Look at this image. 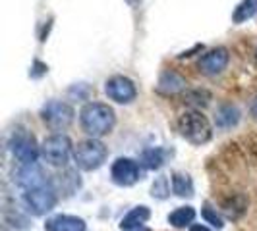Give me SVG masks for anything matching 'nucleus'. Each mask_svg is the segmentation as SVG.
<instances>
[{"label":"nucleus","instance_id":"obj_1","mask_svg":"<svg viewBox=\"0 0 257 231\" xmlns=\"http://www.w3.org/2000/svg\"><path fill=\"white\" fill-rule=\"evenodd\" d=\"M79 126L91 139H101L108 135L116 126L112 106L104 102H87L79 110Z\"/></svg>","mask_w":257,"mask_h":231},{"label":"nucleus","instance_id":"obj_2","mask_svg":"<svg viewBox=\"0 0 257 231\" xmlns=\"http://www.w3.org/2000/svg\"><path fill=\"white\" fill-rule=\"evenodd\" d=\"M178 131L180 135L192 144H205L213 137V128L199 110H186L178 118Z\"/></svg>","mask_w":257,"mask_h":231},{"label":"nucleus","instance_id":"obj_3","mask_svg":"<svg viewBox=\"0 0 257 231\" xmlns=\"http://www.w3.org/2000/svg\"><path fill=\"white\" fill-rule=\"evenodd\" d=\"M108 158V148L99 139H85L74 146V162L83 172H95L103 166Z\"/></svg>","mask_w":257,"mask_h":231},{"label":"nucleus","instance_id":"obj_4","mask_svg":"<svg viewBox=\"0 0 257 231\" xmlns=\"http://www.w3.org/2000/svg\"><path fill=\"white\" fill-rule=\"evenodd\" d=\"M41 156L49 166L62 168L74 156V144L64 133H52L41 142Z\"/></svg>","mask_w":257,"mask_h":231},{"label":"nucleus","instance_id":"obj_5","mask_svg":"<svg viewBox=\"0 0 257 231\" xmlns=\"http://www.w3.org/2000/svg\"><path fill=\"white\" fill-rule=\"evenodd\" d=\"M74 118H76V110L72 108V104L64 102V100H49L41 108L43 124L54 131H62V129L70 128Z\"/></svg>","mask_w":257,"mask_h":231},{"label":"nucleus","instance_id":"obj_6","mask_svg":"<svg viewBox=\"0 0 257 231\" xmlns=\"http://www.w3.org/2000/svg\"><path fill=\"white\" fill-rule=\"evenodd\" d=\"M24 202L33 216H47L58 202V191L52 187V183H49L45 187L24 192Z\"/></svg>","mask_w":257,"mask_h":231},{"label":"nucleus","instance_id":"obj_7","mask_svg":"<svg viewBox=\"0 0 257 231\" xmlns=\"http://www.w3.org/2000/svg\"><path fill=\"white\" fill-rule=\"evenodd\" d=\"M104 94L118 104H132L138 98V87L130 77L112 76L104 81Z\"/></svg>","mask_w":257,"mask_h":231},{"label":"nucleus","instance_id":"obj_8","mask_svg":"<svg viewBox=\"0 0 257 231\" xmlns=\"http://www.w3.org/2000/svg\"><path fill=\"white\" fill-rule=\"evenodd\" d=\"M10 148H12V154L16 156V160L22 166H26V164H37V158L41 156V146L37 144L35 137L26 133V131L14 133Z\"/></svg>","mask_w":257,"mask_h":231},{"label":"nucleus","instance_id":"obj_9","mask_svg":"<svg viewBox=\"0 0 257 231\" xmlns=\"http://www.w3.org/2000/svg\"><path fill=\"white\" fill-rule=\"evenodd\" d=\"M142 164L132 160L128 156L116 158L110 166V180L114 181L118 187H132L142 180Z\"/></svg>","mask_w":257,"mask_h":231},{"label":"nucleus","instance_id":"obj_10","mask_svg":"<svg viewBox=\"0 0 257 231\" xmlns=\"http://www.w3.org/2000/svg\"><path fill=\"white\" fill-rule=\"evenodd\" d=\"M228 62H230L228 48H224V46H215V48L207 50L205 54L199 58L197 68H199V72H201L203 76L215 77V76H220V74L226 70Z\"/></svg>","mask_w":257,"mask_h":231},{"label":"nucleus","instance_id":"obj_11","mask_svg":"<svg viewBox=\"0 0 257 231\" xmlns=\"http://www.w3.org/2000/svg\"><path fill=\"white\" fill-rule=\"evenodd\" d=\"M16 183L22 189L31 191V189H39V187L49 185L51 181L47 180L45 170L39 166V164H26V166H22L16 172Z\"/></svg>","mask_w":257,"mask_h":231},{"label":"nucleus","instance_id":"obj_12","mask_svg":"<svg viewBox=\"0 0 257 231\" xmlns=\"http://www.w3.org/2000/svg\"><path fill=\"white\" fill-rule=\"evenodd\" d=\"M45 231H87L85 222L70 214H56L47 220Z\"/></svg>","mask_w":257,"mask_h":231},{"label":"nucleus","instance_id":"obj_13","mask_svg":"<svg viewBox=\"0 0 257 231\" xmlns=\"http://www.w3.org/2000/svg\"><path fill=\"white\" fill-rule=\"evenodd\" d=\"M186 89V79L172 72V70H167L163 72L161 77H159V83H157V90L163 92V94H176V92H182Z\"/></svg>","mask_w":257,"mask_h":231},{"label":"nucleus","instance_id":"obj_14","mask_svg":"<svg viewBox=\"0 0 257 231\" xmlns=\"http://www.w3.org/2000/svg\"><path fill=\"white\" fill-rule=\"evenodd\" d=\"M149 218H151V210H149L147 206H136V208H132L128 214L122 218V222H120V230L122 231L142 230L143 224H145Z\"/></svg>","mask_w":257,"mask_h":231},{"label":"nucleus","instance_id":"obj_15","mask_svg":"<svg viewBox=\"0 0 257 231\" xmlns=\"http://www.w3.org/2000/svg\"><path fill=\"white\" fill-rule=\"evenodd\" d=\"M240 116L242 114H240V110H238L236 104H222V106H219V110H217L215 124L220 129H230L234 126H238Z\"/></svg>","mask_w":257,"mask_h":231},{"label":"nucleus","instance_id":"obj_16","mask_svg":"<svg viewBox=\"0 0 257 231\" xmlns=\"http://www.w3.org/2000/svg\"><path fill=\"white\" fill-rule=\"evenodd\" d=\"M193 220H195V210L193 206H180L176 208L174 212L168 214V224L172 228H188V226H193Z\"/></svg>","mask_w":257,"mask_h":231},{"label":"nucleus","instance_id":"obj_17","mask_svg":"<svg viewBox=\"0 0 257 231\" xmlns=\"http://www.w3.org/2000/svg\"><path fill=\"white\" fill-rule=\"evenodd\" d=\"M170 183H172V192L176 196H193V181L188 174L176 172Z\"/></svg>","mask_w":257,"mask_h":231},{"label":"nucleus","instance_id":"obj_18","mask_svg":"<svg viewBox=\"0 0 257 231\" xmlns=\"http://www.w3.org/2000/svg\"><path fill=\"white\" fill-rule=\"evenodd\" d=\"M211 92L207 89H190L184 92V102L190 104L193 110L197 108H205L207 104L211 102Z\"/></svg>","mask_w":257,"mask_h":231},{"label":"nucleus","instance_id":"obj_19","mask_svg":"<svg viewBox=\"0 0 257 231\" xmlns=\"http://www.w3.org/2000/svg\"><path fill=\"white\" fill-rule=\"evenodd\" d=\"M255 14H257V0H242L236 6L234 14H232V20H234V24H244L247 20H251Z\"/></svg>","mask_w":257,"mask_h":231},{"label":"nucleus","instance_id":"obj_20","mask_svg":"<svg viewBox=\"0 0 257 231\" xmlns=\"http://www.w3.org/2000/svg\"><path fill=\"white\" fill-rule=\"evenodd\" d=\"M140 164L143 168H147V170H159V168L165 164V150L163 148H155V146L143 150Z\"/></svg>","mask_w":257,"mask_h":231},{"label":"nucleus","instance_id":"obj_21","mask_svg":"<svg viewBox=\"0 0 257 231\" xmlns=\"http://www.w3.org/2000/svg\"><path fill=\"white\" fill-rule=\"evenodd\" d=\"M245 208H247V200H245L244 196H232L228 200H224V204H222V210H224V214L228 216L230 220H238L242 214L245 212Z\"/></svg>","mask_w":257,"mask_h":231},{"label":"nucleus","instance_id":"obj_22","mask_svg":"<svg viewBox=\"0 0 257 231\" xmlns=\"http://www.w3.org/2000/svg\"><path fill=\"white\" fill-rule=\"evenodd\" d=\"M201 216H203V220H205L207 224H211L213 228H217V230H222V228H224L222 216L217 212V208H213L211 204H205L201 208Z\"/></svg>","mask_w":257,"mask_h":231},{"label":"nucleus","instance_id":"obj_23","mask_svg":"<svg viewBox=\"0 0 257 231\" xmlns=\"http://www.w3.org/2000/svg\"><path fill=\"white\" fill-rule=\"evenodd\" d=\"M168 192H170V185H168L167 178H157V181L151 187V194H153L155 198H167Z\"/></svg>","mask_w":257,"mask_h":231},{"label":"nucleus","instance_id":"obj_24","mask_svg":"<svg viewBox=\"0 0 257 231\" xmlns=\"http://www.w3.org/2000/svg\"><path fill=\"white\" fill-rule=\"evenodd\" d=\"M190 231H211L207 226H203V224H193V226H190Z\"/></svg>","mask_w":257,"mask_h":231},{"label":"nucleus","instance_id":"obj_25","mask_svg":"<svg viewBox=\"0 0 257 231\" xmlns=\"http://www.w3.org/2000/svg\"><path fill=\"white\" fill-rule=\"evenodd\" d=\"M251 112L257 116V100H255V104H253V108H251Z\"/></svg>","mask_w":257,"mask_h":231},{"label":"nucleus","instance_id":"obj_26","mask_svg":"<svg viewBox=\"0 0 257 231\" xmlns=\"http://www.w3.org/2000/svg\"><path fill=\"white\" fill-rule=\"evenodd\" d=\"M140 231H149V230H145V228H142V230H140Z\"/></svg>","mask_w":257,"mask_h":231},{"label":"nucleus","instance_id":"obj_27","mask_svg":"<svg viewBox=\"0 0 257 231\" xmlns=\"http://www.w3.org/2000/svg\"><path fill=\"white\" fill-rule=\"evenodd\" d=\"M255 60H257V48H255Z\"/></svg>","mask_w":257,"mask_h":231}]
</instances>
